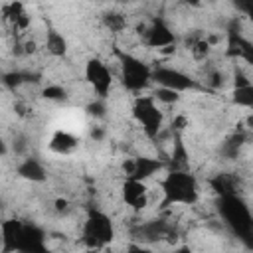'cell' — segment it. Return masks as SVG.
<instances>
[{
	"mask_svg": "<svg viewBox=\"0 0 253 253\" xmlns=\"http://www.w3.org/2000/svg\"><path fill=\"white\" fill-rule=\"evenodd\" d=\"M2 253H45V233L40 225L22 219H6L2 223Z\"/></svg>",
	"mask_w": 253,
	"mask_h": 253,
	"instance_id": "1",
	"label": "cell"
},
{
	"mask_svg": "<svg viewBox=\"0 0 253 253\" xmlns=\"http://www.w3.org/2000/svg\"><path fill=\"white\" fill-rule=\"evenodd\" d=\"M217 213L231 233L253 249V213L237 192L217 196Z\"/></svg>",
	"mask_w": 253,
	"mask_h": 253,
	"instance_id": "2",
	"label": "cell"
},
{
	"mask_svg": "<svg viewBox=\"0 0 253 253\" xmlns=\"http://www.w3.org/2000/svg\"><path fill=\"white\" fill-rule=\"evenodd\" d=\"M162 188V208L168 206H192L200 200V186L192 172L186 168H170L164 180L160 182Z\"/></svg>",
	"mask_w": 253,
	"mask_h": 253,
	"instance_id": "3",
	"label": "cell"
},
{
	"mask_svg": "<svg viewBox=\"0 0 253 253\" xmlns=\"http://www.w3.org/2000/svg\"><path fill=\"white\" fill-rule=\"evenodd\" d=\"M115 55L119 59L121 65V83L126 91L132 93H140L144 91L150 81H152V69L148 67V63H144L140 57L123 51V49H115Z\"/></svg>",
	"mask_w": 253,
	"mask_h": 253,
	"instance_id": "4",
	"label": "cell"
},
{
	"mask_svg": "<svg viewBox=\"0 0 253 253\" xmlns=\"http://www.w3.org/2000/svg\"><path fill=\"white\" fill-rule=\"evenodd\" d=\"M115 239V225L111 217L101 210H91L83 221L81 241L89 249H103Z\"/></svg>",
	"mask_w": 253,
	"mask_h": 253,
	"instance_id": "5",
	"label": "cell"
},
{
	"mask_svg": "<svg viewBox=\"0 0 253 253\" xmlns=\"http://www.w3.org/2000/svg\"><path fill=\"white\" fill-rule=\"evenodd\" d=\"M132 117L142 126V130H144V134L148 138H156L160 134L162 123H164V115H162V111L156 105V99L152 95H144V97H136L134 99Z\"/></svg>",
	"mask_w": 253,
	"mask_h": 253,
	"instance_id": "6",
	"label": "cell"
},
{
	"mask_svg": "<svg viewBox=\"0 0 253 253\" xmlns=\"http://www.w3.org/2000/svg\"><path fill=\"white\" fill-rule=\"evenodd\" d=\"M85 81L91 85L95 95L101 99H107L113 89V73L109 65L99 57H91L85 63Z\"/></svg>",
	"mask_w": 253,
	"mask_h": 253,
	"instance_id": "7",
	"label": "cell"
},
{
	"mask_svg": "<svg viewBox=\"0 0 253 253\" xmlns=\"http://www.w3.org/2000/svg\"><path fill=\"white\" fill-rule=\"evenodd\" d=\"M152 81H156L160 87H168V89H174L178 93L200 89V83L196 79H192L188 73L174 69V67H168V65L154 67L152 69Z\"/></svg>",
	"mask_w": 253,
	"mask_h": 253,
	"instance_id": "8",
	"label": "cell"
},
{
	"mask_svg": "<svg viewBox=\"0 0 253 253\" xmlns=\"http://www.w3.org/2000/svg\"><path fill=\"white\" fill-rule=\"evenodd\" d=\"M227 55L229 57H241L249 65H253V42H249L241 34L239 20H231L227 26Z\"/></svg>",
	"mask_w": 253,
	"mask_h": 253,
	"instance_id": "9",
	"label": "cell"
},
{
	"mask_svg": "<svg viewBox=\"0 0 253 253\" xmlns=\"http://www.w3.org/2000/svg\"><path fill=\"white\" fill-rule=\"evenodd\" d=\"M166 164L160 158H152V156H134L128 158L123 164V170L126 174V178H134V180H142L146 182L148 178H152L154 174H158Z\"/></svg>",
	"mask_w": 253,
	"mask_h": 253,
	"instance_id": "10",
	"label": "cell"
},
{
	"mask_svg": "<svg viewBox=\"0 0 253 253\" xmlns=\"http://www.w3.org/2000/svg\"><path fill=\"white\" fill-rule=\"evenodd\" d=\"M142 42L148 47H156V49H164V47H172L176 43V36L172 32V28L162 20V18H154L146 30L142 32Z\"/></svg>",
	"mask_w": 253,
	"mask_h": 253,
	"instance_id": "11",
	"label": "cell"
},
{
	"mask_svg": "<svg viewBox=\"0 0 253 253\" xmlns=\"http://www.w3.org/2000/svg\"><path fill=\"white\" fill-rule=\"evenodd\" d=\"M121 196H123V202L136 211H140L148 204V190H146V184L142 180L126 178L121 186Z\"/></svg>",
	"mask_w": 253,
	"mask_h": 253,
	"instance_id": "12",
	"label": "cell"
},
{
	"mask_svg": "<svg viewBox=\"0 0 253 253\" xmlns=\"http://www.w3.org/2000/svg\"><path fill=\"white\" fill-rule=\"evenodd\" d=\"M231 101H233L237 107L253 109V83L249 81L247 73H245L241 67H235V71H233Z\"/></svg>",
	"mask_w": 253,
	"mask_h": 253,
	"instance_id": "13",
	"label": "cell"
},
{
	"mask_svg": "<svg viewBox=\"0 0 253 253\" xmlns=\"http://www.w3.org/2000/svg\"><path fill=\"white\" fill-rule=\"evenodd\" d=\"M16 174L28 182H45L47 180V172H45L43 164L36 158H24L16 166Z\"/></svg>",
	"mask_w": 253,
	"mask_h": 253,
	"instance_id": "14",
	"label": "cell"
},
{
	"mask_svg": "<svg viewBox=\"0 0 253 253\" xmlns=\"http://www.w3.org/2000/svg\"><path fill=\"white\" fill-rule=\"evenodd\" d=\"M168 233H170V227L162 219H150L134 229V235L142 241H158V239L166 237Z\"/></svg>",
	"mask_w": 253,
	"mask_h": 253,
	"instance_id": "15",
	"label": "cell"
},
{
	"mask_svg": "<svg viewBox=\"0 0 253 253\" xmlns=\"http://www.w3.org/2000/svg\"><path fill=\"white\" fill-rule=\"evenodd\" d=\"M2 14H4V20L10 22L16 30H26L30 26V16L20 0H12L10 4H4Z\"/></svg>",
	"mask_w": 253,
	"mask_h": 253,
	"instance_id": "16",
	"label": "cell"
},
{
	"mask_svg": "<svg viewBox=\"0 0 253 253\" xmlns=\"http://www.w3.org/2000/svg\"><path fill=\"white\" fill-rule=\"evenodd\" d=\"M77 144H79L77 138L67 130H55L51 140H49V148L57 154H69L77 148Z\"/></svg>",
	"mask_w": 253,
	"mask_h": 253,
	"instance_id": "17",
	"label": "cell"
},
{
	"mask_svg": "<svg viewBox=\"0 0 253 253\" xmlns=\"http://www.w3.org/2000/svg\"><path fill=\"white\" fill-rule=\"evenodd\" d=\"M40 75L36 73H30V71H6L2 75V85L8 89V91H16L20 89L24 83H30V81H38Z\"/></svg>",
	"mask_w": 253,
	"mask_h": 253,
	"instance_id": "18",
	"label": "cell"
},
{
	"mask_svg": "<svg viewBox=\"0 0 253 253\" xmlns=\"http://www.w3.org/2000/svg\"><path fill=\"white\" fill-rule=\"evenodd\" d=\"M45 49L55 57H63L67 53V40L63 38V34L49 28L45 34Z\"/></svg>",
	"mask_w": 253,
	"mask_h": 253,
	"instance_id": "19",
	"label": "cell"
},
{
	"mask_svg": "<svg viewBox=\"0 0 253 253\" xmlns=\"http://www.w3.org/2000/svg\"><path fill=\"white\" fill-rule=\"evenodd\" d=\"M243 144H245V134L239 130V132H233L231 136L225 138V142L221 144L219 152H221L225 158H235V156L239 154V150L243 148Z\"/></svg>",
	"mask_w": 253,
	"mask_h": 253,
	"instance_id": "20",
	"label": "cell"
},
{
	"mask_svg": "<svg viewBox=\"0 0 253 253\" xmlns=\"http://www.w3.org/2000/svg\"><path fill=\"white\" fill-rule=\"evenodd\" d=\"M210 186H211V190H213L217 196L237 192V190H235V178L229 176V174H217V176H213V178L210 180Z\"/></svg>",
	"mask_w": 253,
	"mask_h": 253,
	"instance_id": "21",
	"label": "cell"
},
{
	"mask_svg": "<svg viewBox=\"0 0 253 253\" xmlns=\"http://www.w3.org/2000/svg\"><path fill=\"white\" fill-rule=\"evenodd\" d=\"M170 168H186L188 166V152L186 146L180 138V134L174 136V148H172V156H170Z\"/></svg>",
	"mask_w": 253,
	"mask_h": 253,
	"instance_id": "22",
	"label": "cell"
},
{
	"mask_svg": "<svg viewBox=\"0 0 253 253\" xmlns=\"http://www.w3.org/2000/svg\"><path fill=\"white\" fill-rule=\"evenodd\" d=\"M103 26L111 32H123L126 30V18L121 14V12H115V10H109L103 14Z\"/></svg>",
	"mask_w": 253,
	"mask_h": 253,
	"instance_id": "23",
	"label": "cell"
},
{
	"mask_svg": "<svg viewBox=\"0 0 253 253\" xmlns=\"http://www.w3.org/2000/svg\"><path fill=\"white\" fill-rule=\"evenodd\" d=\"M152 97H154L158 103H162V105H174V103L180 101V93H178V91L168 89V87H160V85H158V89H154Z\"/></svg>",
	"mask_w": 253,
	"mask_h": 253,
	"instance_id": "24",
	"label": "cell"
},
{
	"mask_svg": "<svg viewBox=\"0 0 253 253\" xmlns=\"http://www.w3.org/2000/svg\"><path fill=\"white\" fill-rule=\"evenodd\" d=\"M190 49H192V53H194V57L196 59H206V55L210 53V42L206 40V38H194L192 42H190Z\"/></svg>",
	"mask_w": 253,
	"mask_h": 253,
	"instance_id": "25",
	"label": "cell"
},
{
	"mask_svg": "<svg viewBox=\"0 0 253 253\" xmlns=\"http://www.w3.org/2000/svg\"><path fill=\"white\" fill-rule=\"evenodd\" d=\"M42 95H43V99L55 101V103H61V101L67 99V91H65L61 85H47V87H43Z\"/></svg>",
	"mask_w": 253,
	"mask_h": 253,
	"instance_id": "26",
	"label": "cell"
},
{
	"mask_svg": "<svg viewBox=\"0 0 253 253\" xmlns=\"http://www.w3.org/2000/svg\"><path fill=\"white\" fill-rule=\"evenodd\" d=\"M87 115L89 117H95V119H103L105 115H107V105H105V99H101V97H97L95 101H91L89 105H87Z\"/></svg>",
	"mask_w": 253,
	"mask_h": 253,
	"instance_id": "27",
	"label": "cell"
},
{
	"mask_svg": "<svg viewBox=\"0 0 253 253\" xmlns=\"http://www.w3.org/2000/svg\"><path fill=\"white\" fill-rule=\"evenodd\" d=\"M231 2H233V6H235L237 12L245 14L253 22V0H231Z\"/></svg>",
	"mask_w": 253,
	"mask_h": 253,
	"instance_id": "28",
	"label": "cell"
},
{
	"mask_svg": "<svg viewBox=\"0 0 253 253\" xmlns=\"http://www.w3.org/2000/svg\"><path fill=\"white\" fill-rule=\"evenodd\" d=\"M208 83H210L211 87H219V85H223V77H221V73H217V71H210V75H208Z\"/></svg>",
	"mask_w": 253,
	"mask_h": 253,
	"instance_id": "29",
	"label": "cell"
},
{
	"mask_svg": "<svg viewBox=\"0 0 253 253\" xmlns=\"http://www.w3.org/2000/svg\"><path fill=\"white\" fill-rule=\"evenodd\" d=\"M24 150H26V138L20 134V136H16V138H14V152L22 154Z\"/></svg>",
	"mask_w": 253,
	"mask_h": 253,
	"instance_id": "30",
	"label": "cell"
},
{
	"mask_svg": "<svg viewBox=\"0 0 253 253\" xmlns=\"http://www.w3.org/2000/svg\"><path fill=\"white\" fill-rule=\"evenodd\" d=\"M55 210H57L59 213H65V211L69 210V202H67V200H61V198L55 200Z\"/></svg>",
	"mask_w": 253,
	"mask_h": 253,
	"instance_id": "31",
	"label": "cell"
},
{
	"mask_svg": "<svg viewBox=\"0 0 253 253\" xmlns=\"http://www.w3.org/2000/svg\"><path fill=\"white\" fill-rule=\"evenodd\" d=\"M91 136H93L95 140L103 138V128H99V126H97V128H93V130H91Z\"/></svg>",
	"mask_w": 253,
	"mask_h": 253,
	"instance_id": "32",
	"label": "cell"
},
{
	"mask_svg": "<svg viewBox=\"0 0 253 253\" xmlns=\"http://www.w3.org/2000/svg\"><path fill=\"white\" fill-rule=\"evenodd\" d=\"M184 4H188V6H192V8H198V6H202V0H182Z\"/></svg>",
	"mask_w": 253,
	"mask_h": 253,
	"instance_id": "33",
	"label": "cell"
},
{
	"mask_svg": "<svg viewBox=\"0 0 253 253\" xmlns=\"http://www.w3.org/2000/svg\"><path fill=\"white\" fill-rule=\"evenodd\" d=\"M247 125H249V126H253V115H251V117L247 119Z\"/></svg>",
	"mask_w": 253,
	"mask_h": 253,
	"instance_id": "34",
	"label": "cell"
},
{
	"mask_svg": "<svg viewBox=\"0 0 253 253\" xmlns=\"http://www.w3.org/2000/svg\"><path fill=\"white\" fill-rule=\"evenodd\" d=\"M115 2H119V4H126L128 0H115Z\"/></svg>",
	"mask_w": 253,
	"mask_h": 253,
	"instance_id": "35",
	"label": "cell"
}]
</instances>
